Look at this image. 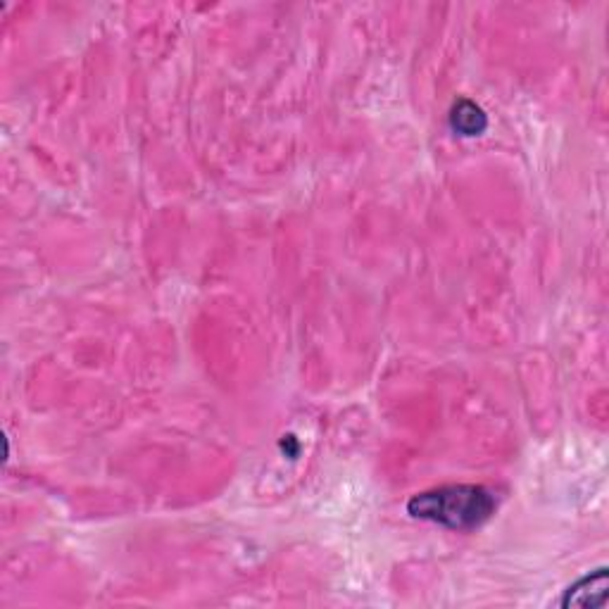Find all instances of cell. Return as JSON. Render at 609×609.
Listing matches in <instances>:
<instances>
[{
    "label": "cell",
    "mask_w": 609,
    "mask_h": 609,
    "mask_svg": "<svg viewBox=\"0 0 609 609\" xmlns=\"http://www.w3.org/2000/svg\"><path fill=\"white\" fill-rule=\"evenodd\" d=\"M476 119L486 122V119H483V115H481V110L474 108L472 103H460V108H457L455 115H452V122H455V127L464 131L467 136L479 134V131L483 129V127H479V124H476Z\"/></svg>",
    "instance_id": "3"
},
{
    "label": "cell",
    "mask_w": 609,
    "mask_h": 609,
    "mask_svg": "<svg viewBox=\"0 0 609 609\" xmlns=\"http://www.w3.org/2000/svg\"><path fill=\"white\" fill-rule=\"evenodd\" d=\"M607 602V569L583 576L564 593V607H605Z\"/></svg>",
    "instance_id": "2"
},
{
    "label": "cell",
    "mask_w": 609,
    "mask_h": 609,
    "mask_svg": "<svg viewBox=\"0 0 609 609\" xmlns=\"http://www.w3.org/2000/svg\"><path fill=\"white\" fill-rule=\"evenodd\" d=\"M407 512L448 529H476L495 512V498L481 486H445L414 495Z\"/></svg>",
    "instance_id": "1"
}]
</instances>
